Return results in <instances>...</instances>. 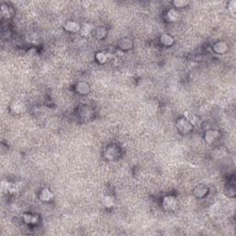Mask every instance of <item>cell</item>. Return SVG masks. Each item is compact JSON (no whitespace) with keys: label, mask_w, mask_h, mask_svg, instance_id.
<instances>
[{"label":"cell","mask_w":236,"mask_h":236,"mask_svg":"<svg viewBox=\"0 0 236 236\" xmlns=\"http://www.w3.org/2000/svg\"><path fill=\"white\" fill-rule=\"evenodd\" d=\"M163 205H164V207H165L166 209H168V210H172V209H175L176 208L177 202H176V200H175V197H165L164 200H163Z\"/></svg>","instance_id":"6da1fadb"},{"label":"cell","mask_w":236,"mask_h":236,"mask_svg":"<svg viewBox=\"0 0 236 236\" xmlns=\"http://www.w3.org/2000/svg\"><path fill=\"white\" fill-rule=\"evenodd\" d=\"M11 109L14 113H23L25 111V106L22 102H15L11 104Z\"/></svg>","instance_id":"7a4b0ae2"},{"label":"cell","mask_w":236,"mask_h":236,"mask_svg":"<svg viewBox=\"0 0 236 236\" xmlns=\"http://www.w3.org/2000/svg\"><path fill=\"white\" fill-rule=\"evenodd\" d=\"M227 49H228V46H227V44L225 43V42H218V43H216L215 44V46H214V50L216 51V53H218V54H223V53H225L226 51H227Z\"/></svg>","instance_id":"3957f363"},{"label":"cell","mask_w":236,"mask_h":236,"mask_svg":"<svg viewBox=\"0 0 236 236\" xmlns=\"http://www.w3.org/2000/svg\"><path fill=\"white\" fill-rule=\"evenodd\" d=\"M65 29L68 31H75L76 33V31H78L80 30V27L77 23H76L74 21H68L65 24Z\"/></svg>","instance_id":"277c9868"},{"label":"cell","mask_w":236,"mask_h":236,"mask_svg":"<svg viewBox=\"0 0 236 236\" xmlns=\"http://www.w3.org/2000/svg\"><path fill=\"white\" fill-rule=\"evenodd\" d=\"M219 136V132L214 131V130H209V131L206 132L205 137H206V140L208 141V142H212V141H214Z\"/></svg>","instance_id":"5b68a950"},{"label":"cell","mask_w":236,"mask_h":236,"mask_svg":"<svg viewBox=\"0 0 236 236\" xmlns=\"http://www.w3.org/2000/svg\"><path fill=\"white\" fill-rule=\"evenodd\" d=\"M207 193H208V188L204 185H199L195 189V195L197 197H203Z\"/></svg>","instance_id":"8992f818"},{"label":"cell","mask_w":236,"mask_h":236,"mask_svg":"<svg viewBox=\"0 0 236 236\" xmlns=\"http://www.w3.org/2000/svg\"><path fill=\"white\" fill-rule=\"evenodd\" d=\"M118 45H119L120 48H122L123 50H127V49H130L132 47V42L128 39H123V40L119 41V44Z\"/></svg>","instance_id":"52a82bcc"},{"label":"cell","mask_w":236,"mask_h":236,"mask_svg":"<svg viewBox=\"0 0 236 236\" xmlns=\"http://www.w3.org/2000/svg\"><path fill=\"white\" fill-rule=\"evenodd\" d=\"M52 197H53V195H52V193H51L48 189H43V190L41 192V198H42V200L48 201V200H50Z\"/></svg>","instance_id":"ba28073f"},{"label":"cell","mask_w":236,"mask_h":236,"mask_svg":"<svg viewBox=\"0 0 236 236\" xmlns=\"http://www.w3.org/2000/svg\"><path fill=\"white\" fill-rule=\"evenodd\" d=\"M77 90L78 92H80V93L84 94V93L89 92L90 87H89L86 83H80V84L77 85Z\"/></svg>","instance_id":"9c48e42d"},{"label":"cell","mask_w":236,"mask_h":236,"mask_svg":"<svg viewBox=\"0 0 236 236\" xmlns=\"http://www.w3.org/2000/svg\"><path fill=\"white\" fill-rule=\"evenodd\" d=\"M24 219H25V222L30 224H33L37 222V217L34 215H26L24 217Z\"/></svg>","instance_id":"30bf717a"},{"label":"cell","mask_w":236,"mask_h":236,"mask_svg":"<svg viewBox=\"0 0 236 236\" xmlns=\"http://www.w3.org/2000/svg\"><path fill=\"white\" fill-rule=\"evenodd\" d=\"M172 42H174V40H172L171 36H170V35L165 34L162 37V42L165 45H171L172 43Z\"/></svg>","instance_id":"8fae6325"},{"label":"cell","mask_w":236,"mask_h":236,"mask_svg":"<svg viewBox=\"0 0 236 236\" xmlns=\"http://www.w3.org/2000/svg\"><path fill=\"white\" fill-rule=\"evenodd\" d=\"M96 58H97V60H98L100 63H104V62L106 61V59H107L106 55H105L103 53H99V54H97Z\"/></svg>","instance_id":"7c38bea8"},{"label":"cell","mask_w":236,"mask_h":236,"mask_svg":"<svg viewBox=\"0 0 236 236\" xmlns=\"http://www.w3.org/2000/svg\"><path fill=\"white\" fill-rule=\"evenodd\" d=\"M105 30V29H103V28H99V29H97L96 30V33H95V35H96V37H98V38H102L105 34L103 33V31Z\"/></svg>","instance_id":"4fadbf2b"},{"label":"cell","mask_w":236,"mask_h":236,"mask_svg":"<svg viewBox=\"0 0 236 236\" xmlns=\"http://www.w3.org/2000/svg\"><path fill=\"white\" fill-rule=\"evenodd\" d=\"M174 4H175V6L177 7V8H183V7H184L185 5H187L188 2H184V1H175V2H174Z\"/></svg>","instance_id":"5bb4252c"}]
</instances>
